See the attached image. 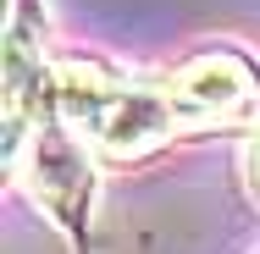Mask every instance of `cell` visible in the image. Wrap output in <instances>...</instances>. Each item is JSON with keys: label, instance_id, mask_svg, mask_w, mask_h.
Returning a JSON list of instances; mask_svg holds the SVG:
<instances>
[{"label": "cell", "instance_id": "obj_1", "mask_svg": "<svg viewBox=\"0 0 260 254\" xmlns=\"http://www.w3.org/2000/svg\"><path fill=\"white\" fill-rule=\"evenodd\" d=\"M50 94H55V116L72 127V138L100 160H144L177 127L166 89L160 94L133 89L122 78H111L105 66H89V61L55 66Z\"/></svg>", "mask_w": 260, "mask_h": 254}, {"label": "cell", "instance_id": "obj_2", "mask_svg": "<svg viewBox=\"0 0 260 254\" xmlns=\"http://www.w3.org/2000/svg\"><path fill=\"white\" fill-rule=\"evenodd\" d=\"M166 100L177 127H216V122H255L260 116V78L244 55L210 50L172 72Z\"/></svg>", "mask_w": 260, "mask_h": 254}, {"label": "cell", "instance_id": "obj_3", "mask_svg": "<svg viewBox=\"0 0 260 254\" xmlns=\"http://www.w3.org/2000/svg\"><path fill=\"white\" fill-rule=\"evenodd\" d=\"M34 100H45V66L34 61L28 33L17 28L11 45H6V160H11V166L22 160V144H28Z\"/></svg>", "mask_w": 260, "mask_h": 254}, {"label": "cell", "instance_id": "obj_4", "mask_svg": "<svg viewBox=\"0 0 260 254\" xmlns=\"http://www.w3.org/2000/svg\"><path fill=\"white\" fill-rule=\"evenodd\" d=\"M39 199L50 204V210H72V204L89 194V171H83V155H72L67 144H55V138H45L39 133Z\"/></svg>", "mask_w": 260, "mask_h": 254}]
</instances>
